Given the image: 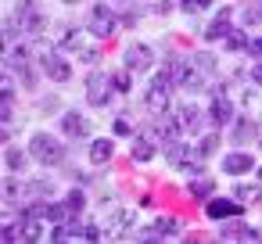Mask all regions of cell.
<instances>
[{
	"mask_svg": "<svg viewBox=\"0 0 262 244\" xmlns=\"http://www.w3.org/2000/svg\"><path fill=\"white\" fill-rule=\"evenodd\" d=\"M29 154L36 158V165H61L65 162V144L51 133H36L29 140Z\"/></svg>",
	"mask_w": 262,
	"mask_h": 244,
	"instance_id": "cell-1",
	"label": "cell"
},
{
	"mask_svg": "<svg viewBox=\"0 0 262 244\" xmlns=\"http://www.w3.org/2000/svg\"><path fill=\"white\" fill-rule=\"evenodd\" d=\"M11 22L22 29V36H40V33L47 29V18H43V11L33 4V0H18V8H15Z\"/></svg>",
	"mask_w": 262,
	"mask_h": 244,
	"instance_id": "cell-2",
	"label": "cell"
},
{
	"mask_svg": "<svg viewBox=\"0 0 262 244\" xmlns=\"http://www.w3.org/2000/svg\"><path fill=\"white\" fill-rule=\"evenodd\" d=\"M122 18L108 8V4H94L90 8V18H86V29L94 33V36H101V40H108L112 33H115V26H119Z\"/></svg>",
	"mask_w": 262,
	"mask_h": 244,
	"instance_id": "cell-3",
	"label": "cell"
},
{
	"mask_svg": "<svg viewBox=\"0 0 262 244\" xmlns=\"http://www.w3.org/2000/svg\"><path fill=\"white\" fill-rule=\"evenodd\" d=\"M112 94H115V83H112L108 72H90V76H86V101H90L94 108H108Z\"/></svg>",
	"mask_w": 262,
	"mask_h": 244,
	"instance_id": "cell-4",
	"label": "cell"
},
{
	"mask_svg": "<svg viewBox=\"0 0 262 244\" xmlns=\"http://www.w3.org/2000/svg\"><path fill=\"white\" fill-rule=\"evenodd\" d=\"M158 144H162V137H158V129H155V126H147V129L133 133V147H129L133 162H151V158L158 154Z\"/></svg>",
	"mask_w": 262,
	"mask_h": 244,
	"instance_id": "cell-5",
	"label": "cell"
},
{
	"mask_svg": "<svg viewBox=\"0 0 262 244\" xmlns=\"http://www.w3.org/2000/svg\"><path fill=\"white\" fill-rule=\"evenodd\" d=\"M40 72L54 83H69L72 79V65L61 58V51H43L40 54Z\"/></svg>",
	"mask_w": 262,
	"mask_h": 244,
	"instance_id": "cell-6",
	"label": "cell"
},
{
	"mask_svg": "<svg viewBox=\"0 0 262 244\" xmlns=\"http://www.w3.org/2000/svg\"><path fill=\"white\" fill-rule=\"evenodd\" d=\"M122 65L137 76V72H147L151 65H155V51L147 47V43H129L126 47V54H122Z\"/></svg>",
	"mask_w": 262,
	"mask_h": 244,
	"instance_id": "cell-7",
	"label": "cell"
},
{
	"mask_svg": "<svg viewBox=\"0 0 262 244\" xmlns=\"http://www.w3.org/2000/svg\"><path fill=\"white\" fill-rule=\"evenodd\" d=\"M151 126L158 129V137H162V144H169V140H180V133H183V122H180V115H176L172 108H169V112H158Z\"/></svg>",
	"mask_w": 262,
	"mask_h": 244,
	"instance_id": "cell-8",
	"label": "cell"
},
{
	"mask_svg": "<svg viewBox=\"0 0 262 244\" xmlns=\"http://www.w3.org/2000/svg\"><path fill=\"white\" fill-rule=\"evenodd\" d=\"M205 212H208V219H230V215H244V205L237 201V197H208L205 201Z\"/></svg>",
	"mask_w": 262,
	"mask_h": 244,
	"instance_id": "cell-9",
	"label": "cell"
},
{
	"mask_svg": "<svg viewBox=\"0 0 262 244\" xmlns=\"http://www.w3.org/2000/svg\"><path fill=\"white\" fill-rule=\"evenodd\" d=\"M43 223H47L43 215H36L33 208H26L22 212V223H18V240H29V244L40 240L43 237Z\"/></svg>",
	"mask_w": 262,
	"mask_h": 244,
	"instance_id": "cell-10",
	"label": "cell"
},
{
	"mask_svg": "<svg viewBox=\"0 0 262 244\" xmlns=\"http://www.w3.org/2000/svg\"><path fill=\"white\" fill-rule=\"evenodd\" d=\"M208 119H212L215 126H226V122L233 119V104H230V97L223 94V86L215 90V97H212V104H208Z\"/></svg>",
	"mask_w": 262,
	"mask_h": 244,
	"instance_id": "cell-11",
	"label": "cell"
},
{
	"mask_svg": "<svg viewBox=\"0 0 262 244\" xmlns=\"http://www.w3.org/2000/svg\"><path fill=\"white\" fill-rule=\"evenodd\" d=\"M22 212H26V208H18V205H15V208H8V212H0V240H4V244H8V240H18Z\"/></svg>",
	"mask_w": 262,
	"mask_h": 244,
	"instance_id": "cell-12",
	"label": "cell"
},
{
	"mask_svg": "<svg viewBox=\"0 0 262 244\" xmlns=\"http://www.w3.org/2000/svg\"><path fill=\"white\" fill-rule=\"evenodd\" d=\"M61 133H65V137H72V140H83V137H90V122H86V115H79V112H69V115H61Z\"/></svg>",
	"mask_w": 262,
	"mask_h": 244,
	"instance_id": "cell-13",
	"label": "cell"
},
{
	"mask_svg": "<svg viewBox=\"0 0 262 244\" xmlns=\"http://www.w3.org/2000/svg\"><path fill=\"white\" fill-rule=\"evenodd\" d=\"M251 169H255V162H251L248 151H230V154L223 158V172H226V176H244V172H251Z\"/></svg>",
	"mask_w": 262,
	"mask_h": 244,
	"instance_id": "cell-14",
	"label": "cell"
},
{
	"mask_svg": "<svg viewBox=\"0 0 262 244\" xmlns=\"http://www.w3.org/2000/svg\"><path fill=\"white\" fill-rule=\"evenodd\" d=\"M176 233H180V219H172V215H158L155 226L144 230L140 237H144V240H158V237H176Z\"/></svg>",
	"mask_w": 262,
	"mask_h": 244,
	"instance_id": "cell-15",
	"label": "cell"
},
{
	"mask_svg": "<svg viewBox=\"0 0 262 244\" xmlns=\"http://www.w3.org/2000/svg\"><path fill=\"white\" fill-rule=\"evenodd\" d=\"M230 140H233L237 147H244V144L258 140V126H255L251 119H237V122H233V129H230Z\"/></svg>",
	"mask_w": 262,
	"mask_h": 244,
	"instance_id": "cell-16",
	"label": "cell"
},
{
	"mask_svg": "<svg viewBox=\"0 0 262 244\" xmlns=\"http://www.w3.org/2000/svg\"><path fill=\"white\" fill-rule=\"evenodd\" d=\"M233 26H230V8H219V15H215V22L205 29V36L208 40H226V33H230Z\"/></svg>",
	"mask_w": 262,
	"mask_h": 244,
	"instance_id": "cell-17",
	"label": "cell"
},
{
	"mask_svg": "<svg viewBox=\"0 0 262 244\" xmlns=\"http://www.w3.org/2000/svg\"><path fill=\"white\" fill-rule=\"evenodd\" d=\"M112 154H115V144H112L108 137H101V140L90 144V162H94V165H108Z\"/></svg>",
	"mask_w": 262,
	"mask_h": 244,
	"instance_id": "cell-18",
	"label": "cell"
},
{
	"mask_svg": "<svg viewBox=\"0 0 262 244\" xmlns=\"http://www.w3.org/2000/svg\"><path fill=\"white\" fill-rule=\"evenodd\" d=\"M244 233H248V223H241V215H230L219 226V237L223 240H244Z\"/></svg>",
	"mask_w": 262,
	"mask_h": 244,
	"instance_id": "cell-19",
	"label": "cell"
},
{
	"mask_svg": "<svg viewBox=\"0 0 262 244\" xmlns=\"http://www.w3.org/2000/svg\"><path fill=\"white\" fill-rule=\"evenodd\" d=\"M4 197L15 201V205H26V208H29V183H22V180H8V183H4Z\"/></svg>",
	"mask_w": 262,
	"mask_h": 244,
	"instance_id": "cell-20",
	"label": "cell"
},
{
	"mask_svg": "<svg viewBox=\"0 0 262 244\" xmlns=\"http://www.w3.org/2000/svg\"><path fill=\"white\" fill-rule=\"evenodd\" d=\"M212 194H215V183H212L208 176H201V172H198V176L190 180V197H194V201H208Z\"/></svg>",
	"mask_w": 262,
	"mask_h": 244,
	"instance_id": "cell-21",
	"label": "cell"
},
{
	"mask_svg": "<svg viewBox=\"0 0 262 244\" xmlns=\"http://www.w3.org/2000/svg\"><path fill=\"white\" fill-rule=\"evenodd\" d=\"M18 36H22V29H18L15 22H11V26H8L4 33H0V58H8V54H11L15 47H22V43H18Z\"/></svg>",
	"mask_w": 262,
	"mask_h": 244,
	"instance_id": "cell-22",
	"label": "cell"
},
{
	"mask_svg": "<svg viewBox=\"0 0 262 244\" xmlns=\"http://www.w3.org/2000/svg\"><path fill=\"white\" fill-rule=\"evenodd\" d=\"M51 194H54V183H51V180H33V183H29V205L51 201Z\"/></svg>",
	"mask_w": 262,
	"mask_h": 244,
	"instance_id": "cell-23",
	"label": "cell"
},
{
	"mask_svg": "<svg viewBox=\"0 0 262 244\" xmlns=\"http://www.w3.org/2000/svg\"><path fill=\"white\" fill-rule=\"evenodd\" d=\"M4 61H8V69H11V72H22V69L29 65V51H26V47H15Z\"/></svg>",
	"mask_w": 262,
	"mask_h": 244,
	"instance_id": "cell-24",
	"label": "cell"
},
{
	"mask_svg": "<svg viewBox=\"0 0 262 244\" xmlns=\"http://www.w3.org/2000/svg\"><path fill=\"white\" fill-rule=\"evenodd\" d=\"M190 65H194L198 72H205V76H212V72H215V58H212L208 51H198V54L190 58Z\"/></svg>",
	"mask_w": 262,
	"mask_h": 244,
	"instance_id": "cell-25",
	"label": "cell"
},
{
	"mask_svg": "<svg viewBox=\"0 0 262 244\" xmlns=\"http://www.w3.org/2000/svg\"><path fill=\"white\" fill-rule=\"evenodd\" d=\"M29 158H33L29 151H22V147H8V165H11V172H22Z\"/></svg>",
	"mask_w": 262,
	"mask_h": 244,
	"instance_id": "cell-26",
	"label": "cell"
},
{
	"mask_svg": "<svg viewBox=\"0 0 262 244\" xmlns=\"http://www.w3.org/2000/svg\"><path fill=\"white\" fill-rule=\"evenodd\" d=\"M233 197L241 205H255V201H262V190L258 187H233Z\"/></svg>",
	"mask_w": 262,
	"mask_h": 244,
	"instance_id": "cell-27",
	"label": "cell"
},
{
	"mask_svg": "<svg viewBox=\"0 0 262 244\" xmlns=\"http://www.w3.org/2000/svg\"><path fill=\"white\" fill-rule=\"evenodd\" d=\"M248 47V33L244 29H230L226 33V51H244Z\"/></svg>",
	"mask_w": 262,
	"mask_h": 244,
	"instance_id": "cell-28",
	"label": "cell"
},
{
	"mask_svg": "<svg viewBox=\"0 0 262 244\" xmlns=\"http://www.w3.org/2000/svg\"><path fill=\"white\" fill-rule=\"evenodd\" d=\"M15 76H18L22 90H36V86H40V76H36V69H33V65H26V69H22V72H15Z\"/></svg>",
	"mask_w": 262,
	"mask_h": 244,
	"instance_id": "cell-29",
	"label": "cell"
},
{
	"mask_svg": "<svg viewBox=\"0 0 262 244\" xmlns=\"http://www.w3.org/2000/svg\"><path fill=\"white\" fill-rule=\"evenodd\" d=\"M198 151H201L205 158H212V154L219 151V137H215V133H208V137H201V144H198Z\"/></svg>",
	"mask_w": 262,
	"mask_h": 244,
	"instance_id": "cell-30",
	"label": "cell"
},
{
	"mask_svg": "<svg viewBox=\"0 0 262 244\" xmlns=\"http://www.w3.org/2000/svg\"><path fill=\"white\" fill-rule=\"evenodd\" d=\"M133 72L129 69H119V72H112V83H115V90H129L133 86V79H129Z\"/></svg>",
	"mask_w": 262,
	"mask_h": 244,
	"instance_id": "cell-31",
	"label": "cell"
},
{
	"mask_svg": "<svg viewBox=\"0 0 262 244\" xmlns=\"http://www.w3.org/2000/svg\"><path fill=\"white\" fill-rule=\"evenodd\" d=\"M61 51H79V33L76 29H65L61 33Z\"/></svg>",
	"mask_w": 262,
	"mask_h": 244,
	"instance_id": "cell-32",
	"label": "cell"
},
{
	"mask_svg": "<svg viewBox=\"0 0 262 244\" xmlns=\"http://www.w3.org/2000/svg\"><path fill=\"white\" fill-rule=\"evenodd\" d=\"M176 115H180V122H183V126H194V122H198V119H201V115H198V108H194V104H187V108H180V112H176Z\"/></svg>",
	"mask_w": 262,
	"mask_h": 244,
	"instance_id": "cell-33",
	"label": "cell"
},
{
	"mask_svg": "<svg viewBox=\"0 0 262 244\" xmlns=\"http://www.w3.org/2000/svg\"><path fill=\"white\" fill-rule=\"evenodd\" d=\"M255 61H262V36H248V47H244Z\"/></svg>",
	"mask_w": 262,
	"mask_h": 244,
	"instance_id": "cell-34",
	"label": "cell"
},
{
	"mask_svg": "<svg viewBox=\"0 0 262 244\" xmlns=\"http://www.w3.org/2000/svg\"><path fill=\"white\" fill-rule=\"evenodd\" d=\"M212 0H180V8L187 11V15H194V11H201V8H208Z\"/></svg>",
	"mask_w": 262,
	"mask_h": 244,
	"instance_id": "cell-35",
	"label": "cell"
},
{
	"mask_svg": "<svg viewBox=\"0 0 262 244\" xmlns=\"http://www.w3.org/2000/svg\"><path fill=\"white\" fill-rule=\"evenodd\" d=\"M65 201H69L76 212H83V208H86V197H83V190H69V197H65Z\"/></svg>",
	"mask_w": 262,
	"mask_h": 244,
	"instance_id": "cell-36",
	"label": "cell"
},
{
	"mask_svg": "<svg viewBox=\"0 0 262 244\" xmlns=\"http://www.w3.org/2000/svg\"><path fill=\"white\" fill-rule=\"evenodd\" d=\"M11 104H15V97H0V122H11Z\"/></svg>",
	"mask_w": 262,
	"mask_h": 244,
	"instance_id": "cell-37",
	"label": "cell"
},
{
	"mask_svg": "<svg viewBox=\"0 0 262 244\" xmlns=\"http://www.w3.org/2000/svg\"><path fill=\"white\" fill-rule=\"evenodd\" d=\"M140 15H144L140 8H129V11L122 15V26H137V22H140Z\"/></svg>",
	"mask_w": 262,
	"mask_h": 244,
	"instance_id": "cell-38",
	"label": "cell"
},
{
	"mask_svg": "<svg viewBox=\"0 0 262 244\" xmlns=\"http://www.w3.org/2000/svg\"><path fill=\"white\" fill-rule=\"evenodd\" d=\"M115 133H119V137H133V126H129L126 119H115Z\"/></svg>",
	"mask_w": 262,
	"mask_h": 244,
	"instance_id": "cell-39",
	"label": "cell"
},
{
	"mask_svg": "<svg viewBox=\"0 0 262 244\" xmlns=\"http://www.w3.org/2000/svg\"><path fill=\"white\" fill-rule=\"evenodd\" d=\"M79 58H83V61H97V51H94V47H79Z\"/></svg>",
	"mask_w": 262,
	"mask_h": 244,
	"instance_id": "cell-40",
	"label": "cell"
},
{
	"mask_svg": "<svg viewBox=\"0 0 262 244\" xmlns=\"http://www.w3.org/2000/svg\"><path fill=\"white\" fill-rule=\"evenodd\" d=\"M248 240H251V244H262V233H258V230H251V226H248V233H244V244H248Z\"/></svg>",
	"mask_w": 262,
	"mask_h": 244,
	"instance_id": "cell-41",
	"label": "cell"
},
{
	"mask_svg": "<svg viewBox=\"0 0 262 244\" xmlns=\"http://www.w3.org/2000/svg\"><path fill=\"white\" fill-rule=\"evenodd\" d=\"M248 79H251V83H255V86H262V61H258V65H255V69H251V76H248Z\"/></svg>",
	"mask_w": 262,
	"mask_h": 244,
	"instance_id": "cell-42",
	"label": "cell"
},
{
	"mask_svg": "<svg viewBox=\"0 0 262 244\" xmlns=\"http://www.w3.org/2000/svg\"><path fill=\"white\" fill-rule=\"evenodd\" d=\"M155 11H158V15H169V11H172V0H158Z\"/></svg>",
	"mask_w": 262,
	"mask_h": 244,
	"instance_id": "cell-43",
	"label": "cell"
},
{
	"mask_svg": "<svg viewBox=\"0 0 262 244\" xmlns=\"http://www.w3.org/2000/svg\"><path fill=\"white\" fill-rule=\"evenodd\" d=\"M43 112H47V115L58 112V97H47V101H43Z\"/></svg>",
	"mask_w": 262,
	"mask_h": 244,
	"instance_id": "cell-44",
	"label": "cell"
},
{
	"mask_svg": "<svg viewBox=\"0 0 262 244\" xmlns=\"http://www.w3.org/2000/svg\"><path fill=\"white\" fill-rule=\"evenodd\" d=\"M8 137H11V129H8L4 122H0V144H8Z\"/></svg>",
	"mask_w": 262,
	"mask_h": 244,
	"instance_id": "cell-45",
	"label": "cell"
},
{
	"mask_svg": "<svg viewBox=\"0 0 262 244\" xmlns=\"http://www.w3.org/2000/svg\"><path fill=\"white\" fill-rule=\"evenodd\" d=\"M65 4H83V0H65Z\"/></svg>",
	"mask_w": 262,
	"mask_h": 244,
	"instance_id": "cell-46",
	"label": "cell"
},
{
	"mask_svg": "<svg viewBox=\"0 0 262 244\" xmlns=\"http://www.w3.org/2000/svg\"><path fill=\"white\" fill-rule=\"evenodd\" d=\"M0 197H4V183H0Z\"/></svg>",
	"mask_w": 262,
	"mask_h": 244,
	"instance_id": "cell-47",
	"label": "cell"
},
{
	"mask_svg": "<svg viewBox=\"0 0 262 244\" xmlns=\"http://www.w3.org/2000/svg\"><path fill=\"white\" fill-rule=\"evenodd\" d=\"M258 144H262V137H258Z\"/></svg>",
	"mask_w": 262,
	"mask_h": 244,
	"instance_id": "cell-48",
	"label": "cell"
},
{
	"mask_svg": "<svg viewBox=\"0 0 262 244\" xmlns=\"http://www.w3.org/2000/svg\"><path fill=\"white\" fill-rule=\"evenodd\" d=\"M258 176H262V169H258Z\"/></svg>",
	"mask_w": 262,
	"mask_h": 244,
	"instance_id": "cell-49",
	"label": "cell"
}]
</instances>
